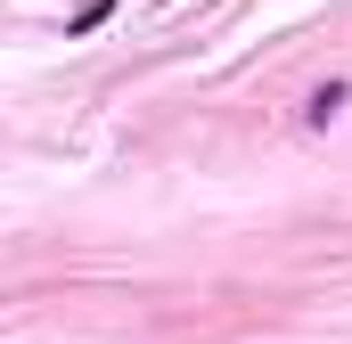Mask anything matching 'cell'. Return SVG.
Returning a JSON list of instances; mask_svg holds the SVG:
<instances>
[{
    "mask_svg": "<svg viewBox=\"0 0 352 344\" xmlns=\"http://www.w3.org/2000/svg\"><path fill=\"white\" fill-rule=\"evenodd\" d=\"M336 107H344V83H328V90H311V107H303V115H311V123H328V115H336Z\"/></svg>",
    "mask_w": 352,
    "mask_h": 344,
    "instance_id": "6da1fadb",
    "label": "cell"
}]
</instances>
